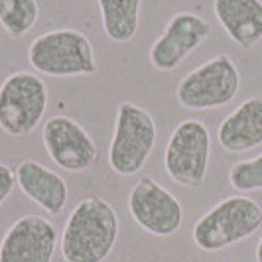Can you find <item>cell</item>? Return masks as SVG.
Instances as JSON below:
<instances>
[{
  "label": "cell",
  "mask_w": 262,
  "mask_h": 262,
  "mask_svg": "<svg viewBox=\"0 0 262 262\" xmlns=\"http://www.w3.org/2000/svg\"><path fill=\"white\" fill-rule=\"evenodd\" d=\"M14 178L22 193L46 213L59 215L63 211L69 197V189H67L66 180L57 171L46 168L36 160H24L16 166Z\"/></svg>",
  "instance_id": "cell-12"
},
{
  "label": "cell",
  "mask_w": 262,
  "mask_h": 262,
  "mask_svg": "<svg viewBox=\"0 0 262 262\" xmlns=\"http://www.w3.org/2000/svg\"><path fill=\"white\" fill-rule=\"evenodd\" d=\"M55 247V225L39 215H24L2 236L0 262H52Z\"/></svg>",
  "instance_id": "cell-11"
},
{
  "label": "cell",
  "mask_w": 262,
  "mask_h": 262,
  "mask_svg": "<svg viewBox=\"0 0 262 262\" xmlns=\"http://www.w3.org/2000/svg\"><path fill=\"white\" fill-rule=\"evenodd\" d=\"M262 227V207L250 197L219 201L193 225V243L203 252H221L252 236Z\"/></svg>",
  "instance_id": "cell-3"
},
{
  "label": "cell",
  "mask_w": 262,
  "mask_h": 262,
  "mask_svg": "<svg viewBox=\"0 0 262 262\" xmlns=\"http://www.w3.org/2000/svg\"><path fill=\"white\" fill-rule=\"evenodd\" d=\"M256 262H262V238L258 241V245H256Z\"/></svg>",
  "instance_id": "cell-19"
},
{
  "label": "cell",
  "mask_w": 262,
  "mask_h": 262,
  "mask_svg": "<svg viewBox=\"0 0 262 262\" xmlns=\"http://www.w3.org/2000/svg\"><path fill=\"white\" fill-rule=\"evenodd\" d=\"M229 184L241 193L262 189V152L256 158L235 162L229 170Z\"/></svg>",
  "instance_id": "cell-17"
},
{
  "label": "cell",
  "mask_w": 262,
  "mask_h": 262,
  "mask_svg": "<svg viewBox=\"0 0 262 262\" xmlns=\"http://www.w3.org/2000/svg\"><path fill=\"white\" fill-rule=\"evenodd\" d=\"M14 184H16L14 170L0 162V207H2V203L8 199V195L12 193Z\"/></svg>",
  "instance_id": "cell-18"
},
{
  "label": "cell",
  "mask_w": 262,
  "mask_h": 262,
  "mask_svg": "<svg viewBox=\"0 0 262 262\" xmlns=\"http://www.w3.org/2000/svg\"><path fill=\"white\" fill-rule=\"evenodd\" d=\"M217 138L223 150L243 154L262 144V97H250L219 124Z\"/></svg>",
  "instance_id": "cell-13"
},
{
  "label": "cell",
  "mask_w": 262,
  "mask_h": 262,
  "mask_svg": "<svg viewBox=\"0 0 262 262\" xmlns=\"http://www.w3.org/2000/svg\"><path fill=\"white\" fill-rule=\"evenodd\" d=\"M213 12L238 48L250 50L262 39V0H213Z\"/></svg>",
  "instance_id": "cell-14"
},
{
  "label": "cell",
  "mask_w": 262,
  "mask_h": 262,
  "mask_svg": "<svg viewBox=\"0 0 262 262\" xmlns=\"http://www.w3.org/2000/svg\"><path fill=\"white\" fill-rule=\"evenodd\" d=\"M48 85L38 73L16 71L0 85V130L10 138H26L48 111Z\"/></svg>",
  "instance_id": "cell-5"
},
{
  "label": "cell",
  "mask_w": 262,
  "mask_h": 262,
  "mask_svg": "<svg viewBox=\"0 0 262 262\" xmlns=\"http://www.w3.org/2000/svg\"><path fill=\"white\" fill-rule=\"evenodd\" d=\"M97 4L106 38L115 43H126L136 36L142 0H97Z\"/></svg>",
  "instance_id": "cell-15"
},
{
  "label": "cell",
  "mask_w": 262,
  "mask_h": 262,
  "mask_svg": "<svg viewBox=\"0 0 262 262\" xmlns=\"http://www.w3.org/2000/svg\"><path fill=\"white\" fill-rule=\"evenodd\" d=\"M38 16V0H0V26L12 38L26 36L36 26Z\"/></svg>",
  "instance_id": "cell-16"
},
{
  "label": "cell",
  "mask_w": 262,
  "mask_h": 262,
  "mask_svg": "<svg viewBox=\"0 0 262 262\" xmlns=\"http://www.w3.org/2000/svg\"><path fill=\"white\" fill-rule=\"evenodd\" d=\"M238 89V67L231 55L219 53L180 81L176 99L187 111H213L233 103Z\"/></svg>",
  "instance_id": "cell-6"
},
{
  "label": "cell",
  "mask_w": 262,
  "mask_h": 262,
  "mask_svg": "<svg viewBox=\"0 0 262 262\" xmlns=\"http://www.w3.org/2000/svg\"><path fill=\"white\" fill-rule=\"evenodd\" d=\"M134 223L154 236H171L184 223V207L178 197L154 178L142 176L128 195Z\"/></svg>",
  "instance_id": "cell-8"
},
{
  "label": "cell",
  "mask_w": 262,
  "mask_h": 262,
  "mask_svg": "<svg viewBox=\"0 0 262 262\" xmlns=\"http://www.w3.org/2000/svg\"><path fill=\"white\" fill-rule=\"evenodd\" d=\"M28 61L39 75L81 77L97 73L91 39L73 28H57L39 34L28 48Z\"/></svg>",
  "instance_id": "cell-2"
},
{
  "label": "cell",
  "mask_w": 262,
  "mask_h": 262,
  "mask_svg": "<svg viewBox=\"0 0 262 262\" xmlns=\"http://www.w3.org/2000/svg\"><path fill=\"white\" fill-rule=\"evenodd\" d=\"M211 158V132L205 122L182 120L170 134L164 152L166 171L182 187L197 189L205 182Z\"/></svg>",
  "instance_id": "cell-7"
},
{
  "label": "cell",
  "mask_w": 262,
  "mask_h": 262,
  "mask_svg": "<svg viewBox=\"0 0 262 262\" xmlns=\"http://www.w3.org/2000/svg\"><path fill=\"white\" fill-rule=\"evenodd\" d=\"M118 241V215L99 195L81 199L67 217L61 235L66 262H105Z\"/></svg>",
  "instance_id": "cell-1"
},
{
  "label": "cell",
  "mask_w": 262,
  "mask_h": 262,
  "mask_svg": "<svg viewBox=\"0 0 262 262\" xmlns=\"http://www.w3.org/2000/svg\"><path fill=\"white\" fill-rule=\"evenodd\" d=\"M41 140L53 164L66 171H87L99 158L93 136L71 117L57 115L48 118Z\"/></svg>",
  "instance_id": "cell-10"
},
{
  "label": "cell",
  "mask_w": 262,
  "mask_h": 262,
  "mask_svg": "<svg viewBox=\"0 0 262 262\" xmlns=\"http://www.w3.org/2000/svg\"><path fill=\"white\" fill-rule=\"evenodd\" d=\"M158 140L154 117L144 106L120 103L108 146V166L117 176L130 178L142 170Z\"/></svg>",
  "instance_id": "cell-4"
},
{
  "label": "cell",
  "mask_w": 262,
  "mask_h": 262,
  "mask_svg": "<svg viewBox=\"0 0 262 262\" xmlns=\"http://www.w3.org/2000/svg\"><path fill=\"white\" fill-rule=\"evenodd\" d=\"M211 36V24L201 14L176 12L166 22L164 32L150 48V63L158 71H173L187 59V55Z\"/></svg>",
  "instance_id": "cell-9"
}]
</instances>
